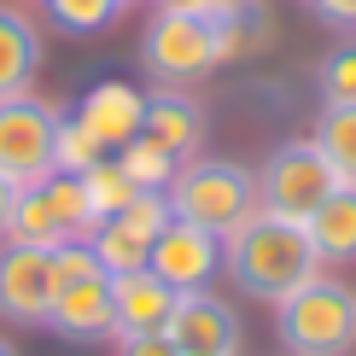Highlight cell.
Masks as SVG:
<instances>
[{"label": "cell", "mask_w": 356, "mask_h": 356, "mask_svg": "<svg viewBox=\"0 0 356 356\" xmlns=\"http://www.w3.org/2000/svg\"><path fill=\"white\" fill-rule=\"evenodd\" d=\"M222 269L234 275V286H240L245 298L280 304L286 292H298L304 280L321 275V257H316V245H309L304 222L251 211L240 228L222 240Z\"/></svg>", "instance_id": "cell-1"}, {"label": "cell", "mask_w": 356, "mask_h": 356, "mask_svg": "<svg viewBox=\"0 0 356 356\" xmlns=\"http://www.w3.org/2000/svg\"><path fill=\"white\" fill-rule=\"evenodd\" d=\"M164 193H170V216L175 222H193V228L228 240V234L257 211V170L228 164V158H187Z\"/></svg>", "instance_id": "cell-2"}, {"label": "cell", "mask_w": 356, "mask_h": 356, "mask_svg": "<svg viewBox=\"0 0 356 356\" xmlns=\"http://www.w3.org/2000/svg\"><path fill=\"white\" fill-rule=\"evenodd\" d=\"M275 339L286 356H350L356 350V292L333 275L304 280L275 304Z\"/></svg>", "instance_id": "cell-3"}, {"label": "cell", "mask_w": 356, "mask_h": 356, "mask_svg": "<svg viewBox=\"0 0 356 356\" xmlns=\"http://www.w3.org/2000/svg\"><path fill=\"white\" fill-rule=\"evenodd\" d=\"M333 187H345V181H339V170L321 158L316 140H280L257 164V211L286 216V222H309V211H316Z\"/></svg>", "instance_id": "cell-4"}, {"label": "cell", "mask_w": 356, "mask_h": 356, "mask_svg": "<svg viewBox=\"0 0 356 356\" xmlns=\"http://www.w3.org/2000/svg\"><path fill=\"white\" fill-rule=\"evenodd\" d=\"M58 123H65V111L35 94L0 99V175H12L18 187H35L41 175H53L58 170Z\"/></svg>", "instance_id": "cell-5"}, {"label": "cell", "mask_w": 356, "mask_h": 356, "mask_svg": "<svg viewBox=\"0 0 356 356\" xmlns=\"http://www.w3.org/2000/svg\"><path fill=\"white\" fill-rule=\"evenodd\" d=\"M140 65L152 70V82H164V88L199 82L204 70L222 65L216 24L193 18V12H158V18L146 24V35H140Z\"/></svg>", "instance_id": "cell-6"}, {"label": "cell", "mask_w": 356, "mask_h": 356, "mask_svg": "<svg viewBox=\"0 0 356 356\" xmlns=\"http://www.w3.org/2000/svg\"><path fill=\"white\" fill-rule=\"evenodd\" d=\"M53 251L47 245H24L6 240L0 245V316L18 327H47L53 309Z\"/></svg>", "instance_id": "cell-7"}, {"label": "cell", "mask_w": 356, "mask_h": 356, "mask_svg": "<svg viewBox=\"0 0 356 356\" xmlns=\"http://www.w3.org/2000/svg\"><path fill=\"white\" fill-rule=\"evenodd\" d=\"M164 333L175 339L181 356H240V316H234V304L216 298L211 286L181 292Z\"/></svg>", "instance_id": "cell-8"}, {"label": "cell", "mask_w": 356, "mask_h": 356, "mask_svg": "<svg viewBox=\"0 0 356 356\" xmlns=\"http://www.w3.org/2000/svg\"><path fill=\"white\" fill-rule=\"evenodd\" d=\"M146 269H152L158 280H170L175 292H199L211 286V275L222 269V240L204 228H193V222H164V234L152 240V251H146Z\"/></svg>", "instance_id": "cell-9"}, {"label": "cell", "mask_w": 356, "mask_h": 356, "mask_svg": "<svg viewBox=\"0 0 356 356\" xmlns=\"http://www.w3.org/2000/svg\"><path fill=\"white\" fill-rule=\"evenodd\" d=\"M47 327L70 345H106L117 339V309H111V275H82L53 292Z\"/></svg>", "instance_id": "cell-10"}, {"label": "cell", "mask_w": 356, "mask_h": 356, "mask_svg": "<svg viewBox=\"0 0 356 356\" xmlns=\"http://www.w3.org/2000/svg\"><path fill=\"white\" fill-rule=\"evenodd\" d=\"M175 298L181 292L170 280H158L152 269H123L111 275V309H117V339L129 333H164L175 316Z\"/></svg>", "instance_id": "cell-11"}, {"label": "cell", "mask_w": 356, "mask_h": 356, "mask_svg": "<svg viewBox=\"0 0 356 356\" xmlns=\"http://www.w3.org/2000/svg\"><path fill=\"white\" fill-rule=\"evenodd\" d=\"M70 117H76V123H82L99 146H106V152H117L123 140H135V135H140L146 94H140V88H129V82H94Z\"/></svg>", "instance_id": "cell-12"}, {"label": "cell", "mask_w": 356, "mask_h": 356, "mask_svg": "<svg viewBox=\"0 0 356 356\" xmlns=\"http://www.w3.org/2000/svg\"><path fill=\"white\" fill-rule=\"evenodd\" d=\"M140 135L152 140V146H164L175 164L199 158V140H204V111H199V99H187L181 88H158V94H146Z\"/></svg>", "instance_id": "cell-13"}, {"label": "cell", "mask_w": 356, "mask_h": 356, "mask_svg": "<svg viewBox=\"0 0 356 356\" xmlns=\"http://www.w3.org/2000/svg\"><path fill=\"white\" fill-rule=\"evenodd\" d=\"M304 234H309V245H316L321 269H345V263H356V181L333 187L327 199L309 211Z\"/></svg>", "instance_id": "cell-14"}, {"label": "cell", "mask_w": 356, "mask_h": 356, "mask_svg": "<svg viewBox=\"0 0 356 356\" xmlns=\"http://www.w3.org/2000/svg\"><path fill=\"white\" fill-rule=\"evenodd\" d=\"M35 70H41V29L18 6H0V99L29 94Z\"/></svg>", "instance_id": "cell-15"}, {"label": "cell", "mask_w": 356, "mask_h": 356, "mask_svg": "<svg viewBox=\"0 0 356 356\" xmlns=\"http://www.w3.org/2000/svg\"><path fill=\"white\" fill-rule=\"evenodd\" d=\"M6 240H24V245H65V222H58V211L47 204V193L35 187H18V204H12V222H6Z\"/></svg>", "instance_id": "cell-16"}, {"label": "cell", "mask_w": 356, "mask_h": 356, "mask_svg": "<svg viewBox=\"0 0 356 356\" xmlns=\"http://www.w3.org/2000/svg\"><path fill=\"white\" fill-rule=\"evenodd\" d=\"M309 140H316L321 158L339 170V181H356V106H321Z\"/></svg>", "instance_id": "cell-17"}, {"label": "cell", "mask_w": 356, "mask_h": 356, "mask_svg": "<svg viewBox=\"0 0 356 356\" xmlns=\"http://www.w3.org/2000/svg\"><path fill=\"white\" fill-rule=\"evenodd\" d=\"M88 245H94V257H99V269H106V275L146 269V251H152V240H146V234H135L129 222H117V216L99 222V228L88 234Z\"/></svg>", "instance_id": "cell-18"}, {"label": "cell", "mask_w": 356, "mask_h": 356, "mask_svg": "<svg viewBox=\"0 0 356 356\" xmlns=\"http://www.w3.org/2000/svg\"><path fill=\"white\" fill-rule=\"evenodd\" d=\"M82 193H88V204H94V222H106V216L123 211L140 187L129 181V170L117 164V158H99L94 170H82Z\"/></svg>", "instance_id": "cell-19"}, {"label": "cell", "mask_w": 356, "mask_h": 356, "mask_svg": "<svg viewBox=\"0 0 356 356\" xmlns=\"http://www.w3.org/2000/svg\"><path fill=\"white\" fill-rule=\"evenodd\" d=\"M41 6L65 35H99L106 24H117L129 12V0H41Z\"/></svg>", "instance_id": "cell-20"}, {"label": "cell", "mask_w": 356, "mask_h": 356, "mask_svg": "<svg viewBox=\"0 0 356 356\" xmlns=\"http://www.w3.org/2000/svg\"><path fill=\"white\" fill-rule=\"evenodd\" d=\"M111 158H117V164L129 170V181H135V187H170V181H175V170H181V164H175V158L164 152V146H152L146 135L123 140V146H117Z\"/></svg>", "instance_id": "cell-21"}, {"label": "cell", "mask_w": 356, "mask_h": 356, "mask_svg": "<svg viewBox=\"0 0 356 356\" xmlns=\"http://www.w3.org/2000/svg\"><path fill=\"white\" fill-rule=\"evenodd\" d=\"M316 82H321V106H356V41H339L321 58Z\"/></svg>", "instance_id": "cell-22"}, {"label": "cell", "mask_w": 356, "mask_h": 356, "mask_svg": "<svg viewBox=\"0 0 356 356\" xmlns=\"http://www.w3.org/2000/svg\"><path fill=\"white\" fill-rule=\"evenodd\" d=\"M99 158H111V152H106V146H99L94 135H88L76 117H65V123H58V170L82 175V170H94Z\"/></svg>", "instance_id": "cell-23"}, {"label": "cell", "mask_w": 356, "mask_h": 356, "mask_svg": "<svg viewBox=\"0 0 356 356\" xmlns=\"http://www.w3.org/2000/svg\"><path fill=\"white\" fill-rule=\"evenodd\" d=\"M117 356H181V350H175L170 333H129L117 339Z\"/></svg>", "instance_id": "cell-24"}, {"label": "cell", "mask_w": 356, "mask_h": 356, "mask_svg": "<svg viewBox=\"0 0 356 356\" xmlns=\"http://www.w3.org/2000/svg\"><path fill=\"white\" fill-rule=\"evenodd\" d=\"M316 6V18L327 29H345V35H356V0H309Z\"/></svg>", "instance_id": "cell-25"}, {"label": "cell", "mask_w": 356, "mask_h": 356, "mask_svg": "<svg viewBox=\"0 0 356 356\" xmlns=\"http://www.w3.org/2000/svg\"><path fill=\"white\" fill-rule=\"evenodd\" d=\"M158 12H193V18H216L228 0H152Z\"/></svg>", "instance_id": "cell-26"}, {"label": "cell", "mask_w": 356, "mask_h": 356, "mask_svg": "<svg viewBox=\"0 0 356 356\" xmlns=\"http://www.w3.org/2000/svg\"><path fill=\"white\" fill-rule=\"evenodd\" d=\"M12 204H18V181L0 175V240H6V222H12Z\"/></svg>", "instance_id": "cell-27"}, {"label": "cell", "mask_w": 356, "mask_h": 356, "mask_svg": "<svg viewBox=\"0 0 356 356\" xmlns=\"http://www.w3.org/2000/svg\"><path fill=\"white\" fill-rule=\"evenodd\" d=\"M0 356H18V350H12V339H0Z\"/></svg>", "instance_id": "cell-28"}]
</instances>
